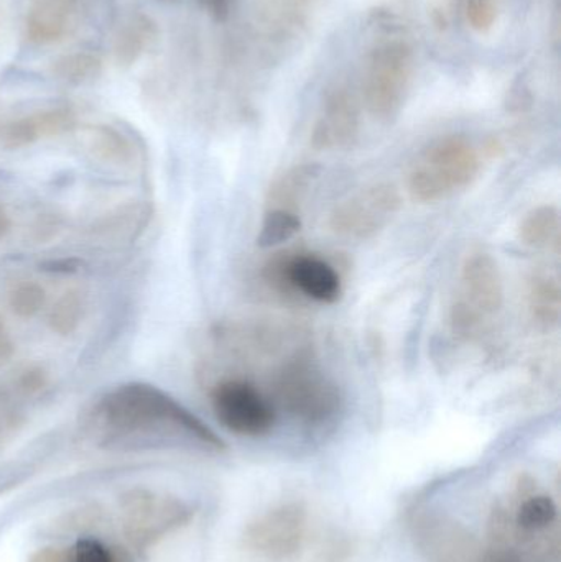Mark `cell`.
Listing matches in <instances>:
<instances>
[{
	"instance_id": "7a4b0ae2",
	"label": "cell",
	"mask_w": 561,
	"mask_h": 562,
	"mask_svg": "<svg viewBox=\"0 0 561 562\" xmlns=\"http://www.w3.org/2000/svg\"><path fill=\"white\" fill-rule=\"evenodd\" d=\"M481 171V158L474 145L461 135H447L428 144L408 171L412 200L438 203L473 184Z\"/></svg>"
},
{
	"instance_id": "e0dca14e",
	"label": "cell",
	"mask_w": 561,
	"mask_h": 562,
	"mask_svg": "<svg viewBox=\"0 0 561 562\" xmlns=\"http://www.w3.org/2000/svg\"><path fill=\"white\" fill-rule=\"evenodd\" d=\"M560 211L556 206H539L530 211L519 227L523 244L532 249H550L560 244Z\"/></svg>"
},
{
	"instance_id": "7c38bea8",
	"label": "cell",
	"mask_w": 561,
	"mask_h": 562,
	"mask_svg": "<svg viewBox=\"0 0 561 562\" xmlns=\"http://www.w3.org/2000/svg\"><path fill=\"white\" fill-rule=\"evenodd\" d=\"M359 119L355 102L346 92H336L326 101L313 128L312 144L318 150L348 147L358 135Z\"/></svg>"
},
{
	"instance_id": "4316f807",
	"label": "cell",
	"mask_w": 561,
	"mask_h": 562,
	"mask_svg": "<svg viewBox=\"0 0 561 562\" xmlns=\"http://www.w3.org/2000/svg\"><path fill=\"white\" fill-rule=\"evenodd\" d=\"M13 350L15 347H13L12 337L0 321V363L7 362L13 356Z\"/></svg>"
},
{
	"instance_id": "44dd1931",
	"label": "cell",
	"mask_w": 561,
	"mask_h": 562,
	"mask_svg": "<svg viewBox=\"0 0 561 562\" xmlns=\"http://www.w3.org/2000/svg\"><path fill=\"white\" fill-rule=\"evenodd\" d=\"M46 303V293L40 284L33 281L16 284L9 296L10 310L19 317H33L43 310Z\"/></svg>"
},
{
	"instance_id": "5b68a950",
	"label": "cell",
	"mask_w": 561,
	"mask_h": 562,
	"mask_svg": "<svg viewBox=\"0 0 561 562\" xmlns=\"http://www.w3.org/2000/svg\"><path fill=\"white\" fill-rule=\"evenodd\" d=\"M308 530V507L299 501L283 502L247 525L244 547L267 560H290L305 547Z\"/></svg>"
},
{
	"instance_id": "277c9868",
	"label": "cell",
	"mask_w": 561,
	"mask_h": 562,
	"mask_svg": "<svg viewBox=\"0 0 561 562\" xmlns=\"http://www.w3.org/2000/svg\"><path fill=\"white\" fill-rule=\"evenodd\" d=\"M276 395L290 416L308 425H322L332 419L343 402L335 380L308 356H296L280 370Z\"/></svg>"
},
{
	"instance_id": "3957f363",
	"label": "cell",
	"mask_w": 561,
	"mask_h": 562,
	"mask_svg": "<svg viewBox=\"0 0 561 562\" xmlns=\"http://www.w3.org/2000/svg\"><path fill=\"white\" fill-rule=\"evenodd\" d=\"M504 303L500 266L491 254L476 250L461 266L460 286L450 310L451 330L461 339L473 337Z\"/></svg>"
},
{
	"instance_id": "9c48e42d",
	"label": "cell",
	"mask_w": 561,
	"mask_h": 562,
	"mask_svg": "<svg viewBox=\"0 0 561 562\" xmlns=\"http://www.w3.org/2000/svg\"><path fill=\"white\" fill-rule=\"evenodd\" d=\"M211 406L217 422L237 436L260 438L276 426L272 403L246 380L229 379L211 392Z\"/></svg>"
},
{
	"instance_id": "9a60e30c",
	"label": "cell",
	"mask_w": 561,
	"mask_h": 562,
	"mask_svg": "<svg viewBox=\"0 0 561 562\" xmlns=\"http://www.w3.org/2000/svg\"><path fill=\"white\" fill-rule=\"evenodd\" d=\"M158 36L157 23L144 13H137L125 22L114 40L115 61L132 66L154 45Z\"/></svg>"
},
{
	"instance_id": "603a6c76",
	"label": "cell",
	"mask_w": 561,
	"mask_h": 562,
	"mask_svg": "<svg viewBox=\"0 0 561 562\" xmlns=\"http://www.w3.org/2000/svg\"><path fill=\"white\" fill-rule=\"evenodd\" d=\"M66 562H119L114 551L94 538H82L68 551Z\"/></svg>"
},
{
	"instance_id": "ac0fdd59",
	"label": "cell",
	"mask_w": 561,
	"mask_h": 562,
	"mask_svg": "<svg viewBox=\"0 0 561 562\" xmlns=\"http://www.w3.org/2000/svg\"><path fill=\"white\" fill-rule=\"evenodd\" d=\"M302 231V221L295 211L269 207L260 224L257 246L260 249H276L290 243Z\"/></svg>"
},
{
	"instance_id": "4fadbf2b",
	"label": "cell",
	"mask_w": 561,
	"mask_h": 562,
	"mask_svg": "<svg viewBox=\"0 0 561 562\" xmlns=\"http://www.w3.org/2000/svg\"><path fill=\"white\" fill-rule=\"evenodd\" d=\"M76 115L71 109L59 108L35 112L12 122L3 132V145L7 148H23L43 138L56 137L72 131Z\"/></svg>"
},
{
	"instance_id": "cb8c5ba5",
	"label": "cell",
	"mask_w": 561,
	"mask_h": 562,
	"mask_svg": "<svg viewBox=\"0 0 561 562\" xmlns=\"http://www.w3.org/2000/svg\"><path fill=\"white\" fill-rule=\"evenodd\" d=\"M496 9L494 0H468V20L478 30H486L493 25Z\"/></svg>"
},
{
	"instance_id": "ffe728a7",
	"label": "cell",
	"mask_w": 561,
	"mask_h": 562,
	"mask_svg": "<svg viewBox=\"0 0 561 562\" xmlns=\"http://www.w3.org/2000/svg\"><path fill=\"white\" fill-rule=\"evenodd\" d=\"M82 311H85V303L79 293L69 291L63 294L49 311L48 324L53 333L59 336H69L75 333L81 324Z\"/></svg>"
},
{
	"instance_id": "8fae6325",
	"label": "cell",
	"mask_w": 561,
	"mask_h": 562,
	"mask_svg": "<svg viewBox=\"0 0 561 562\" xmlns=\"http://www.w3.org/2000/svg\"><path fill=\"white\" fill-rule=\"evenodd\" d=\"M81 0H32L25 19V36L33 45L61 42L75 29Z\"/></svg>"
},
{
	"instance_id": "30bf717a",
	"label": "cell",
	"mask_w": 561,
	"mask_h": 562,
	"mask_svg": "<svg viewBox=\"0 0 561 562\" xmlns=\"http://www.w3.org/2000/svg\"><path fill=\"white\" fill-rule=\"evenodd\" d=\"M285 277L293 296L322 304H335L343 296L338 270L328 260L313 254H289Z\"/></svg>"
},
{
	"instance_id": "83f0119b",
	"label": "cell",
	"mask_w": 561,
	"mask_h": 562,
	"mask_svg": "<svg viewBox=\"0 0 561 562\" xmlns=\"http://www.w3.org/2000/svg\"><path fill=\"white\" fill-rule=\"evenodd\" d=\"M10 229V220L7 216L5 211L0 207V239L9 233Z\"/></svg>"
},
{
	"instance_id": "5bb4252c",
	"label": "cell",
	"mask_w": 561,
	"mask_h": 562,
	"mask_svg": "<svg viewBox=\"0 0 561 562\" xmlns=\"http://www.w3.org/2000/svg\"><path fill=\"white\" fill-rule=\"evenodd\" d=\"M530 317L543 329L559 326L561 316V286L559 277L550 272H536L527 288Z\"/></svg>"
},
{
	"instance_id": "2e32d148",
	"label": "cell",
	"mask_w": 561,
	"mask_h": 562,
	"mask_svg": "<svg viewBox=\"0 0 561 562\" xmlns=\"http://www.w3.org/2000/svg\"><path fill=\"white\" fill-rule=\"evenodd\" d=\"M319 177V168L316 165H300L283 173L273 181L269 190L270 207H283L295 211L296 204L308 193L313 181Z\"/></svg>"
},
{
	"instance_id": "d6986e66",
	"label": "cell",
	"mask_w": 561,
	"mask_h": 562,
	"mask_svg": "<svg viewBox=\"0 0 561 562\" xmlns=\"http://www.w3.org/2000/svg\"><path fill=\"white\" fill-rule=\"evenodd\" d=\"M102 71V61L92 53H71L56 59L52 72L69 85H86L94 81Z\"/></svg>"
},
{
	"instance_id": "484cf974",
	"label": "cell",
	"mask_w": 561,
	"mask_h": 562,
	"mask_svg": "<svg viewBox=\"0 0 561 562\" xmlns=\"http://www.w3.org/2000/svg\"><path fill=\"white\" fill-rule=\"evenodd\" d=\"M204 7L210 10L211 15L216 20H226L229 15L234 0H203Z\"/></svg>"
},
{
	"instance_id": "52a82bcc",
	"label": "cell",
	"mask_w": 561,
	"mask_h": 562,
	"mask_svg": "<svg viewBox=\"0 0 561 562\" xmlns=\"http://www.w3.org/2000/svg\"><path fill=\"white\" fill-rule=\"evenodd\" d=\"M401 207L402 198L394 184H371L356 191L333 210L329 227L345 239H372L391 224Z\"/></svg>"
},
{
	"instance_id": "7402d4cb",
	"label": "cell",
	"mask_w": 561,
	"mask_h": 562,
	"mask_svg": "<svg viewBox=\"0 0 561 562\" xmlns=\"http://www.w3.org/2000/svg\"><path fill=\"white\" fill-rule=\"evenodd\" d=\"M92 147H94L99 157L115 161V164L127 161L132 155L128 142L111 127H99L98 131H94Z\"/></svg>"
},
{
	"instance_id": "8992f818",
	"label": "cell",
	"mask_w": 561,
	"mask_h": 562,
	"mask_svg": "<svg viewBox=\"0 0 561 562\" xmlns=\"http://www.w3.org/2000/svg\"><path fill=\"white\" fill-rule=\"evenodd\" d=\"M411 533L427 562H483L486 557V544L467 525L441 512H415Z\"/></svg>"
},
{
	"instance_id": "ba28073f",
	"label": "cell",
	"mask_w": 561,
	"mask_h": 562,
	"mask_svg": "<svg viewBox=\"0 0 561 562\" xmlns=\"http://www.w3.org/2000/svg\"><path fill=\"white\" fill-rule=\"evenodd\" d=\"M411 75V49L404 43H384L372 52L366 71L364 94L375 117L389 121L401 111Z\"/></svg>"
},
{
	"instance_id": "6da1fadb",
	"label": "cell",
	"mask_w": 561,
	"mask_h": 562,
	"mask_svg": "<svg viewBox=\"0 0 561 562\" xmlns=\"http://www.w3.org/2000/svg\"><path fill=\"white\" fill-rule=\"evenodd\" d=\"M96 425L108 438H177L221 452L223 439L173 396L150 383L132 382L105 393L94 408Z\"/></svg>"
},
{
	"instance_id": "d4e9b609",
	"label": "cell",
	"mask_w": 561,
	"mask_h": 562,
	"mask_svg": "<svg viewBox=\"0 0 561 562\" xmlns=\"http://www.w3.org/2000/svg\"><path fill=\"white\" fill-rule=\"evenodd\" d=\"M48 385V375L40 367H26L16 379V389L25 395H36Z\"/></svg>"
}]
</instances>
